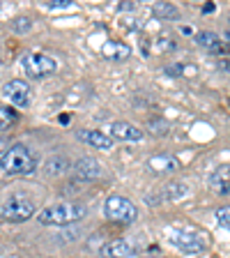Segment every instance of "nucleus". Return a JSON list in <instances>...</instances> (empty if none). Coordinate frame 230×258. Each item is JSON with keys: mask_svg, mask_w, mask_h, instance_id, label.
<instances>
[{"mask_svg": "<svg viewBox=\"0 0 230 258\" xmlns=\"http://www.w3.org/2000/svg\"><path fill=\"white\" fill-rule=\"evenodd\" d=\"M74 177L76 180H83V182H92L97 177H102V166H99V161L92 159V157L79 159L74 164Z\"/></svg>", "mask_w": 230, "mask_h": 258, "instance_id": "obj_8", "label": "nucleus"}, {"mask_svg": "<svg viewBox=\"0 0 230 258\" xmlns=\"http://www.w3.org/2000/svg\"><path fill=\"white\" fill-rule=\"evenodd\" d=\"M102 53L104 58H111V60H127L131 55V48L124 42H106L102 46Z\"/></svg>", "mask_w": 230, "mask_h": 258, "instance_id": "obj_14", "label": "nucleus"}, {"mask_svg": "<svg viewBox=\"0 0 230 258\" xmlns=\"http://www.w3.org/2000/svg\"><path fill=\"white\" fill-rule=\"evenodd\" d=\"M88 215V208L81 203H60V205H48V208L39 210L37 221L42 226H69L81 221Z\"/></svg>", "mask_w": 230, "mask_h": 258, "instance_id": "obj_1", "label": "nucleus"}, {"mask_svg": "<svg viewBox=\"0 0 230 258\" xmlns=\"http://www.w3.org/2000/svg\"><path fill=\"white\" fill-rule=\"evenodd\" d=\"M223 37H225V39H228V42H230V28H228V30H225V35H223Z\"/></svg>", "mask_w": 230, "mask_h": 258, "instance_id": "obj_27", "label": "nucleus"}, {"mask_svg": "<svg viewBox=\"0 0 230 258\" xmlns=\"http://www.w3.org/2000/svg\"><path fill=\"white\" fill-rule=\"evenodd\" d=\"M35 168H37V157L21 143L12 145L0 157V171L5 175H30V173H35Z\"/></svg>", "mask_w": 230, "mask_h": 258, "instance_id": "obj_2", "label": "nucleus"}, {"mask_svg": "<svg viewBox=\"0 0 230 258\" xmlns=\"http://www.w3.org/2000/svg\"><path fill=\"white\" fill-rule=\"evenodd\" d=\"M147 168H152L155 173H173V171H180V161L171 155H157L147 159Z\"/></svg>", "mask_w": 230, "mask_h": 258, "instance_id": "obj_13", "label": "nucleus"}, {"mask_svg": "<svg viewBox=\"0 0 230 258\" xmlns=\"http://www.w3.org/2000/svg\"><path fill=\"white\" fill-rule=\"evenodd\" d=\"M228 102H230V97H228Z\"/></svg>", "mask_w": 230, "mask_h": 258, "instance_id": "obj_29", "label": "nucleus"}, {"mask_svg": "<svg viewBox=\"0 0 230 258\" xmlns=\"http://www.w3.org/2000/svg\"><path fill=\"white\" fill-rule=\"evenodd\" d=\"M16 118H19V113H14L12 108H0V132L10 129L16 122Z\"/></svg>", "mask_w": 230, "mask_h": 258, "instance_id": "obj_19", "label": "nucleus"}, {"mask_svg": "<svg viewBox=\"0 0 230 258\" xmlns=\"http://www.w3.org/2000/svg\"><path fill=\"white\" fill-rule=\"evenodd\" d=\"M214 217H216V221H219L223 228H228V231H230V205H223V208H219L214 212Z\"/></svg>", "mask_w": 230, "mask_h": 258, "instance_id": "obj_22", "label": "nucleus"}, {"mask_svg": "<svg viewBox=\"0 0 230 258\" xmlns=\"http://www.w3.org/2000/svg\"><path fill=\"white\" fill-rule=\"evenodd\" d=\"M104 215H106V219L115 221V224L127 226V224H131V221H136L138 210H136V205L129 199H124V196H108L106 203H104Z\"/></svg>", "mask_w": 230, "mask_h": 258, "instance_id": "obj_3", "label": "nucleus"}, {"mask_svg": "<svg viewBox=\"0 0 230 258\" xmlns=\"http://www.w3.org/2000/svg\"><path fill=\"white\" fill-rule=\"evenodd\" d=\"M136 253L134 244L127 240H111L102 247V256L104 258H131Z\"/></svg>", "mask_w": 230, "mask_h": 258, "instance_id": "obj_9", "label": "nucleus"}, {"mask_svg": "<svg viewBox=\"0 0 230 258\" xmlns=\"http://www.w3.org/2000/svg\"><path fill=\"white\" fill-rule=\"evenodd\" d=\"M32 28V21L28 19V16H19V19H14L12 21V30L19 32V35H23V32H28Z\"/></svg>", "mask_w": 230, "mask_h": 258, "instance_id": "obj_20", "label": "nucleus"}, {"mask_svg": "<svg viewBox=\"0 0 230 258\" xmlns=\"http://www.w3.org/2000/svg\"><path fill=\"white\" fill-rule=\"evenodd\" d=\"M209 184H212V189H214L216 194H230V166L219 168V171L212 175Z\"/></svg>", "mask_w": 230, "mask_h": 258, "instance_id": "obj_15", "label": "nucleus"}, {"mask_svg": "<svg viewBox=\"0 0 230 258\" xmlns=\"http://www.w3.org/2000/svg\"><path fill=\"white\" fill-rule=\"evenodd\" d=\"M5 145H7V141H5V139H0V157H3V155L7 152V150H5Z\"/></svg>", "mask_w": 230, "mask_h": 258, "instance_id": "obj_25", "label": "nucleus"}, {"mask_svg": "<svg viewBox=\"0 0 230 258\" xmlns=\"http://www.w3.org/2000/svg\"><path fill=\"white\" fill-rule=\"evenodd\" d=\"M196 42L200 44L203 48H207V51H212V53H230V46H225L223 42H221L219 35H214V32H198L196 35Z\"/></svg>", "mask_w": 230, "mask_h": 258, "instance_id": "obj_12", "label": "nucleus"}, {"mask_svg": "<svg viewBox=\"0 0 230 258\" xmlns=\"http://www.w3.org/2000/svg\"><path fill=\"white\" fill-rule=\"evenodd\" d=\"M147 129L157 136H164V134H168V122L166 120H150V122H147Z\"/></svg>", "mask_w": 230, "mask_h": 258, "instance_id": "obj_21", "label": "nucleus"}, {"mask_svg": "<svg viewBox=\"0 0 230 258\" xmlns=\"http://www.w3.org/2000/svg\"><path fill=\"white\" fill-rule=\"evenodd\" d=\"M46 175H62L67 168H71V164H69V159H64V157H51V159L46 161Z\"/></svg>", "mask_w": 230, "mask_h": 258, "instance_id": "obj_18", "label": "nucleus"}, {"mask_svg": "<svg viewBox=\"0 0 230 258\" xmlns=\"http://www.w3.org/2000/svg\"><path fill=\"white\" fill-rule=\"evenodd\" d=\"M111 136L120 141H140L143 139V132H140L136 124L129 122H113L111 124Z\"/></svg>", "mask_w": 230, "mask_h": 258, "instance_id": "obj_11", "label": "nucleus"}, {"mask_svg": "<svg viewBox=\"0 0 230 258\" xmlns=\"http://www.w3.org/2000/svg\"><path fill=\"white\" fill-rule=\"evenodd\" d=\"M171 242L184 253H198L205 249V237L191 231H177L171 235Z\"/></svg>", "mask_w": 230, "mask_h": 258, "instance_id": "obj_7", "label": "nucleus"}, {"mask_svg": "<svg viewBox=\"0 0 230 258\" xmlns=\"http://www.w3.org/2000/svg\"><path fill=\"white\" fill-rule=\"evenodd\" d=\"M134 3H122V5H120V10H134Z\"/></svg>", "mask_w": 230, "mask_h": 258, "instance_id": "obj_26", "label": "nucleus"}, {"mask_svg": "<svg viewBox=\"0 0 230 258\" xmlns=\"http://www.w3.org/2000/svg\"><path fill=\"white\" fill-rule=\"evenodd\" d=\"M0 64H3V58H0Z\"/></svg>", "mask_w": 230, "mask_h": 258, "instance_id": "obj_28", "label": "nucleus"}, {"mask_svg": "<svg viewBox=\"0 0 230 258\" xmlns=\"http://www.w3.org/2000/svg\"><path fill=\"white\" fill-rule=\"evenodd\" d=\"M187 194V184L184 182H171L164 191H161V196L159 199H168V201H173V199H180V196H184ZM159 199H155V196H145V201L147 203H157Z\"/></svg>", "mask_w": 230, "mask_h": 258, "instance_id": "obj_16", "label": "nucleus"}, {"mask_svg": "<svg viewBox=\"0 0 230 258\" xmlns=\"http://www.w3.org/2000/svg\"><path fill=\"white\" fill-rule=\"evenodd\" d=\"M152 12H155V16L161 19V21H177L180 19V10L175 5H171V3H155Z\"/></svg>", "mask_w": 230, "mask_h": 258, "instance_id": "obj_17", "label": "nucleus"}, {"mask_svg": "<svg viewBox=\"0 0 230 258\" xmlns=\"http://www.w3.org/2000/svg\"><path fill=\"white\" fill-rule=\"evenodd\" d=\"M219 67H221V70H223V72H228V74H230V60H221V62H219Z\"/></svg>", "mask_w": 230, "mask_h": 258, "instance_id": "obj_24", "label": "nucleus"}, {"mask_svg": "<svg viewBox=\"0 0 230 258\" xmlns=\"http://www.w3.org/2000/svg\"><path fill=\"white\" fill-rule=\"evenodd\" d=\"M21 64H23V72H26L28 76H32V79H44V76H51L55 70H58V62L44 53L23 55Z\"/></svg>", "mask_w": 230, "mask_h": 258, "instance_id": "obj_5", "label": "nucleus"}, {"mask_svg": "<svg viewBox=\"0 0 230 258\" xmlns=\"http://www.w3.org/2000/svg\"><path fill=\"white\" fill-rule=\"evenodd\" d=\"M35 215V205L26 196H10V199L0 201V219L5 221H28Z\"/></svg>", "mask_w": 230, "mask_h": 258, "instance_id": "obj_4", "label": "nucleus"}, {"mask_svg": "<svg viewBox=\"0 0 230 258\" xmlns=\"http://www.w3.org/2000/svg\"><path fill=\"white\" fill-rule=\"evenodd\" d=\"M71 0H48L46 7H69Z\"/></svg>", "mask_w": 230, "mask_h": 258, "instance_id": "obj_23", "label": "nucleus"}, {"mask_svg": "<svg viewBox=\"0 0 230 258\" xmlns=\"http://www.w3.org/2000/svg\"><path fill=\"white\" fill-rule=\"evenodd\" d=\"M0 95L5 97L7 102L14 104V106L23 108V106H28V104H30V95H32V90H30V86H28L26 81L14 79V81H10V83H5V86H3Z\"/></svg>", "mask_w": 230, "mask_h": 258, "instance_id": "obj_6", "label": "nucleus"}, {"mask_svg": "<svg viewBox=\"0 0 230 258\" xmlns=\"http://www.w3.org/2000/svg\"><path fill=\"white\" fill-rule=\"evenodd\" d=\"M76 136H79L81 141H86L88 145L97 148V150H111V148H113V136L104 134V132H90V129H81Z\"/></svg>", "mask_w": 230, "mask_h": 258, "instance_id": "obj_10", "label": "nucleus"}]
</instances>
